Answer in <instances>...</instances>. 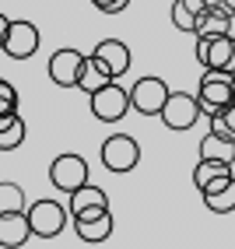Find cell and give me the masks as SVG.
Instances as JSON below:
<instances>
[{
    "mask_svg": "<svg viewBox=\"0 0 235 249\" xmlns=\"http://www.w3.org/2000/svg\"><path fill=\"white\" fill-rule=\"evenodd\" d=\"M232 91H235V74H232ZM232 102H235V95H232Z\"/></svg>",
    "mask_w": 235,
    "mask_h": 249,
    "instance_id": "obj_28",
    "label": "cell"
},
{
    "mask_svg": "<svg viewBox=\"0 0 235 249\" xmlns=\"http://www.w3.org/2000/svg\"><path fill=\"white\" fill-rule=\"evenodd\" d=\"M98 158H102V165L109 172L123 176V172H133L141 161V144L133 141L130 134H112L102 141V147H98Z\"/></svg>",
    "mask_w": 235,
    "mask_h": 249,
    "instance_id": "obj_2",
    "label": "cell"
},
{
    "mask_svg": "<svg viewBox=\"0 0 235 249\" xmlns=\"http://www.w3.org/2000/svg\"><path fill=\"white\" fill-rule=\"evenodd\" d=\"M165 98H169V85H165L162 77H141V81H133V88H130V106L141 116H158Z\"/></svg>",
    "mask_w": 235,
    "mask_h": 249,
    "instance_id": "obj_10",
    "label": "cell"
},
{
    "mask_svg": "<svg viewBox=\"0 0 235 249\" xmlns=\"http://www.w3.org/2000/svg\"><path fill=\"white\" fill-rule=\"evenodd\" d=\"M228 179H235V176H225V179H214V182H207V186L200 190V193H214V190H221V186H225Z\"/></svg>",
    "mask_w": 235,
    "mask_h": 249,
    "instance_id": "obj_25",
    "label": "cell"
},
{
    "mask_svg": "<svg viewBox=\"0 0 235 249\" xmlns=\"http://www.w3.org/2000/svg\"><path fill=\"white\" fill-rule=\"evenodd\" d=\"M109 71L102 67V60H98V56H85V71H81V81H77V88L81 91H85V95H91V91H98V88H102V85H109Z\"/></svg>",
    "mask_w": 235,
    "mask_h": 249,
    "instance_id": "obj_19",
    "label": "cell"
},
{
    "mask_svg": "<svg viewBox=\"0 0 235 249\" xmlns=\"http://www.w3.org/2000/svg\"><path fill=\"white\" fill-rule=\"evenodd\" d=\"M67 211H71V221H85V218H95V214L109 211V196L102 186H77L74 193H67Z\"/></svg>",
    "mask_w": 235,
    "mask_h": 249,
    "instance_id": "obj_11",
    "label": "cell"
},
{
    "mask_svg": "<svg viewBox=\"0 0 235 249\" xmlns=\"http://www.w3.org/2000/svg\"><path fill=\"white\" fill-rule=\"evenodd\" d=\"M221 7H225V11H232V14H235V0H221Z\"/></svg>",
    "mask_w": 235,
    "mask_h": 249,
    "instance_id": "obj_27",
    "label": "cell"
},
{
    "mask_svg": "<svg viewBox=\"0 0 235 249\" xmlns=\"http://www.w3.org/2000/svg\"><path fill=\"white\" fill-rule=\"evenodd\" d=\"M225 176H232V165H228V161H217V158H200V161H197V169H193V186H197V190H204L207 182L225 179Z\"/></svg>",
    "mask_w": 235,
    "mask_h": 249,
    "instance_id": "obj_20",
    "label": "cell"
},
{
    "mask_svg": "<svg viewBox=\"0 0 235 249\" xmlns=\"http://www.w3.org/2000/svg\"><path fill=\"white\" fill-rule=\"evenodd\" d=\"M28 239H32V225H28L25 211L0 214V246L4 249H18V246H28Z\"/></svg>",
    "mask_w": 235,
    "mask_h": 249,
    "instance_id": "obj_13",
    "label": "cell"
},
{
    "mask_svg": "<svg viewBox=\"0 0 235 249\" xmlns=\"http://www.w3.org/2000/svg\"><path fill=\"white\" fill-rule=\"evenodd\" d=\"M200 158H217V161H228V165H235V141L232 137H225V134H211L200 141Z\"/></svg>",
    "mask_w": 235,
    "mask_h": 249,
    "instance_id": "obj_18",
    "label": "cell"
},
{
    "mask_svg": "<svg viewBox=\"0 0 235 249\" xmlns=\"http://www.w3.org/2000/svg\"><path fill=\"white\" fill-rule=\"evenodd\" d=\"M197 60L204 71H221V74H235V36H211L200 39L197 36Z\"/></svg>",
    "mask_w": 235,
    "mask_h": 249,
    "instance_id": "obj_4",
    "label": "cell"
},
{
    "mask_svg": "<svg viewBox=\"0 0 235 249\" xmlns=\"http://www.w3.org/2000/svg\"><path fill=\"white\" fill-rule=\"evenodd\" d=\"M25 144V120L18 112L0 116V151H18Z\"/></svg>",
    "mask_w": 235,
    "mask_h": 249,
    "instance_id": "obj_17",
    "label": "cell"
},
{
    "mask_svg": "<svg viewBox=\"0 0 235 249\" xmlns=\"http://www.w3.org/2000/svg\"><path fill=\"white\" fill-rule=\"evenodd\" d=\"M232 74H221V71H204L200 77V88H197V102H200V112L204 116H214L221 112L228 102H232Z\"/></svg>",
    "mask_w": 235,
    "mask_h": 249,
    "instance_id": "obj_6",
    "label": "cell"
},
{
    "mask_svg": "<svg viewBox=\"0 0 235 249\" xmlns=\"http://www.w3.org/2000/svg\"><path fill=\"white\" fill-rule=\"evenodd\" d=\"M200 116H204V112H200L197 95L169 91V98H165V106H162V112H158V120L165 123V130H176V134H182V130H190Z\"/></svg>",
    "mask_w": 235,
    "mask_h": 249,
    "instance_id": "obj_5",
    "label": "cell"
},
{
    "mask_svg": "<svg viewBox=\"0 0 235 249\" xmlns=\"http://www.w3.org/2000/svg\"><path fill=\"white\" fill-rule=\"evenodd\" d=\"M49 182H53V190L60 193H74L77 186H85L88 182V161L67 151V155H56L53 165H49Z\"/></svg>",
    "mask_w": 235,
    "mask_h": 249,
    "instance_id": "obj_7",
    "label": "cell"
},
{
    "mask_svg": "<svg viewBox=\"0 0 235 249\" xmlns=\"http://www.w3.org/2000/svg\"><path fill=\"white\" fill-rule=\"evenodd\" d=\"M88 102H91V116L98 123H120L123 116L133 109L130 106V88L116 85V81H109V85H102L98 91H91Z\"/></svg>",
    "mask_w": 235,
    "mask_h": 249,
    "instance_id": "obj_1",
    "label": "cell"
},
{
    "mask_svg": "<svg viewBox=\"0 0 235 249\" xmlns=\"http://www.w3.org/2000/svg\"><path fill=\"white\" fill-rule=\"evenodd\" d=\"M81 71H85V53H81V49H71V46L56 49V53L49 56V63H46V74H49V81H53L56 88H77Z\"/></svg>",
    "mask_w": 235,
    "mask_h": 249,
    "instance_id": "obj_8",
    "label": "cell"
},
{
    "mask_svg": "<svg viewBox=\"0 0 235 249\" xmlns=\"http://www.w3.org/2000/svg\"><path fill=\"white\" fill-rule=\"evenodd\" d=\"M91 56L102 60V67L109 71L112 81H120L127 71H130V46L123 39H102L95 49H91Z\"/></svg>",
    "mask_w": 235,
    "mask_h": 249,
    "instance_id": "obj_12",
    "label": "cell"
},
{
    "mask_svg": "<svg viewBox=\"0 0 235 249\" xmlns=\"http://www.w3.org/2000/svg\"><path fill=\"white\" fill-rule=\"evenodd\" d=\"M39 28L36 21H28V18H18V21H11L7 25V36H4V53L11 60H28V56H36L39 53Z\"/></svg>",
    "mask_w": 235,
    "mask_h": 249,
    "instance_id": "obj_9",
    "label": "cell"
},
{
    "mask_svg": "<svg viewBox=\"0 0 235 249\" xmlns=\"http://www.w3.org/2000/svg\"><path fill=\"white\" fill-rule=\"evenodd\" d=\"M7 112H18V88L0 77V116H7Z\"/></svg>",
    "mask_w": 235,
    "mask_h": 249,
    "instance_id": "obj_24",
    "label": "cell"
},
{
    "mask_svg": "<svg viewBox=\"0 0 235 249\" xmlns=\"http://www.w3.org/2000/svg\"><path fill=\"white\" fill-rule=\"evenodd\" d=\"M25 214H28V225H32L36 239H56L67 228V218H71V211L60 200H36V204L25 207Z\"/></svg>",
    "mask_w": 235,
    "mask_h": 249,
    "instance_id": "obj_3",
    "label": "cell"
},
{
    "mask_svg": "<svg viewBox=\"0 0 235 249\" xmlns=\"http://www.w3.org/2000/svg\"><path fill=\"white\" fill-rule=\"evenodd\" d=\"M7 25H11V18H7V14H0V49H4V36H7Z\"/></svg>",
    "mask_w": 235,
    "mask_h": 249,
    "instance_id": "obj_26",
    "label": "cell"
},
{
    "mask_svg": "<svg viewBox=\"0 0 235 249\" xmlns=\"http://www.w3.org/2000/svg\"><path fill=\"white\" fill-rule=\"evenodd\" d=\"M74 231H77V239H81V242L98 246V242H106V239L112 235V214H109V211H102V214H95V218L74 221Z\"/></svg>",
    "mask_w": 235,
    "mask_h": 249,
    "instance_id": "obj_15",
    "label": "cell"
},
{
    "mask_svg": "<svg viewBox=\"0 0 235 249\" xmlns=\"http://www.w3.org/2000/svg\"><path fill=\"white\" fill-rule=\"evenodd\" d=\"M207 120H211V130H214V134H225V137L235 141V102H228L221 112L207 116Z\"/></svg>",
    "mask_w": 235,
    "mask_h": 249,
    "instance_id": "obj_23",
    "label": "cell"
},
{
    "mask_svg": "<svg viewBox=\"0 0 235 249\" xmlns=\"http://www.w3.org/2000/svg\"><path fill=\"white\" fill-rule=\"evenodd\" d=\"M232 21H235L232 11H225L221 4H207L204 14H200V21H197V32H193V36H200V39L228 36V32H232Z\"/></svg>",
    "mask_w": 235,
    "mask_h": 249,
    "instance_id": "obj_14",
    "label": "cell"
},
{
    "mask_svg": "<svg viewBox=\"0 0 235 249\" xmlns=\"http://www.w3.org/2000/svg\"><path fill=\"white\" fill-rule=\"evenodd\" d=\"M25 190L18 182H0V214H14V211H25Z\"/></svg>",
    "mask_w": 235,
    "mask_h": 249,
    "instance_id": "obj_22",
    "label": "cell"
},
{
    "mask_svg": "<svg viewBox=\"0 0 235 249\" xmlns=\"http://www.w3.org/2000/svg\"><path fill=\"white\" fill-rule=\"evenodd\" d=\"M204 7H207V0H172V25L179 28V32H197V21H200V14H204Z\"/></svg>",
    "mask_w": 235,
    "mask_h": 249,
    "instance_id": "obj_16",
    "label": "cell"
},
{
    "mask_svg": "<svg viewBox=\"0 0 235 249\" xmlns=\"http://www.w3.org/2000/svg\"><path fill=\"white\" fill-rule=\"evenodd\" d=\"M204 196V207L211 214H232L235 211V179H228L221 190H214V193H200Z\"/></svg>",
    "mask_w": 235,
    "mask_h": 249,
    "instance_id": "obj_21",
    "label": "cell"
}]
</instances>
